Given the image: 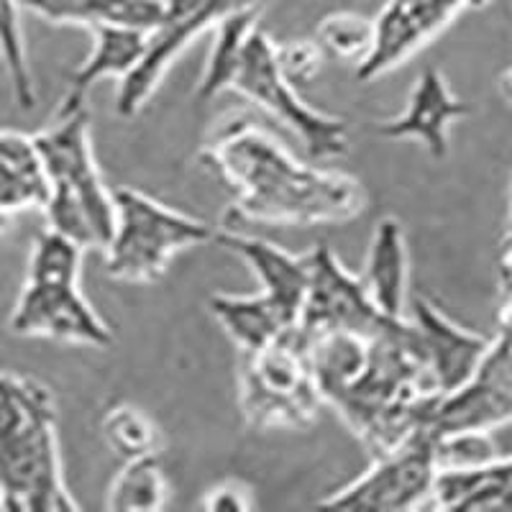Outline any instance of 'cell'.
<instances>
[{"instance_id": "cell-1", "label": "cell", "mask_w": 512, "mask_h": 512, "mask_svg": "<svg viewBox=\"0 0 512 512\" xmlns=\"http://www.w3.org/2000/svg\"><path fill=\"white\" fill-rule=\"evenodd\" d=\"M310 344L320 400L341 415L372 459L425 428L443 397L413 320L395 318L372 336L328 333Z\"/></svg>"}, {"instance_id": "cell-2", "label": "cell", "mask_w": 512, "mask_h": 512, "mask_svg": "<svg viewBox=\"0 0 512 512\" xmlns=\"http://www.w3.org/2000/svg\"><path fill=\"white\" fill-rule=\"evenodd\" d=\"M200 162L233 192V213L241 221L328 226L354 221L367 208L356 177L300 162L246 116L221 121L200 149Z\"/></svg>"}, {"instance_id": "cell-3", "label": "cell", "mask_w": 512, "mask_h": 512, "mask_svg": "<svg viewBox=\"0 0 512 512\" xmlns=\"http://www.w3.org/2000/svg\"><path fill=\"white\" fill-rule=\"evenodd\" d=\"M0 510H77L64 484L52 392L16 372H0Z\"/></svg>"}, {"instance_id": "cell-4", "label": "cell", "mask_w": 512, "mask_h": 512, "mask_svg": "<svg viewBox=\"0 0 512 512\" xmlns=\"http://www.w3.org/2000/svg\"><path fill=\"white\" fill-rule=\"evenodd\" d=\"M44 175V216L52 231L82 249H103L113 231V192L105 187L90 136L88 103H59L52 121L34 134Z\"/></svg>"}, {"instance_id": "cell-5", "label": "cell", "mask_w": 512, "mask_h": 512, "mask_svg": "<svg viewBox=\"0 0 512 512\" xmlns=\"http://www.w3.org/2000/svg\"><path fill=\"white\" fill-rule=\"evenodd\" d=\"M82 249L62 233H39L29 256L24 290L11 313V331L26 338L108 349L113 333L80 290Z\"/></svg>"}, {"instance_id": "cell-6", "label": "cell", "mask_w": 512, "mask_h": 512, "mask_svg": "<svg viewBox=\"0 0 512 512\" xmlns=\"http://www.w3.org/2000/svg\"><path fill=\"white\" fill-rule=\"evenodd\" d=\"M213 244L231 251L251 267L262 290L256 295H213L208 308L233 344L254 351L287 328L297 326L308 290V256H295L267 239L221 228Z\"/></svg>"}, {"instance_id": "cell-7", "label": "cell", "mask_w": 512, "mask_h": 512, "mask_svg": "<svg viewBox=\"0 0 512 512\" xmlns=\"http://www.w3.org/2000/svg\"><path fill=\"white\" fill-rule=\"evenodd\" d=\"M213 241V228L159 203L152 195L118 187L113 190V231L103 246L105 274L126 285L162 280L172 256Z\"/></svg>"}, {"instance_id": "cell-8", "label": "cell", "mask_w": 512, "mask_h": 512, "mask_svg": "<svg viewBox=\"0 0 512 512\" xmlns=\"http://www.w3.org/2000/svg\"><path fill=\"white\" fill-rule=\"evenodd\" d=\"M241 413L259 431H303L318 418L323 400L313 372V344L292 326L269 344L244 351Z\"/></svg>"}, {"instance_id": "cell-9", "label": "cell", "mask_w": 512, "mask_h": 512, "mask_svg": "<svg viewBox=\"0 0 512 512\" xmlns=\"http://www.w3.org/2000/svg\"><path fill=\"white\" fill-rule=\"evenodd\" d=\"M228 90L256 103L282 126L290 128L303 141V149L313 162H331L346 154L349 126L344 118L315 111L313 105L300 98L297 85L282 75L277 64V44L259 26L246 39Z\"/></svg>"}, {"instance_id": "cell-10", "label": "cell", "mask_w": 512, "mask_h": 512, "mask_svg": "<svg viewBox=\"0 0 512 512\" xmlns=\"http://www.w3.org/2000/svg\"><path fill=\"white\" fill-rule=\"evenodd\" d=\"M267 0H162V13L152 31H146V49L141 62L121 80L116 111L123 118L141 113L157 93L172 62L208 29H216L223 18L241 11H262Z\"/></svg>"}, {"instance_id": "cell-11", "label": "cell", "mask_w": 512, "mask_h": 512, "mask_svg": "<svg viewBox=\"0 0 512 512\" xmlns=\"http://www.w3.org/2000/svg\"><path fill=\"white\" fill-rule=\"evenodd\" d=\"M441 474L438 443L420 428L397 448L374 456L367 472L318 502L331 510H418L433 497Z\"/></svg>"}, {"instance_id": "cell-12", "label": "cell", "mask_w": 512, "mask_h": 512, "mask_svg": "<svg viewBox=\"0 0 512 512\" xmlns=\"http://www.w3.org/2000/svg\"><path fill=\"white\" fill-rule=\"evenodd\" d=\"M305 256H308V290L297 326L310 341L328 333L372 336L395 320L372 303L361 277L351 274L341 264L331 246L320 244Z\"/></svg>"}, {"instance_id": "cell-13", "label": "cell", "mask_w": 512, "mask_h": 512, "mask_svg": "<svg viewBox=\"0 0 512 512\" xmlns=\"http://www.w3.org/2000/svg\"><path fill=\"white\" fill-rule=\"evenodd\" d=\"M489 0H387L374 18V44L356 67L361 82H372L408 62L436 39L456 16L487 6Z\"/></svg>"}, {"instance_id": "cell-14", "label": "cell", "mask_w": 512, "mask_h": 512, "mask_svg": "<svg viewBox=\"0 0 512 512\" xmlns=\"http://www.w3.org/2000/svg\"><path fill=\"white\" fill-rule=\"evenodd\" d=\"M410 320L441 395L459 390L461 384L474 377L492 341L451 323L431 303H425L423 297L413 303Z\"/></svg>"}, {"instance_id": "cell-15", "label": "cell", "mask_w": 512, "mask_h": 512, "mask_svg": "<svg viewBox=\"0 0 512 512\" xmlns=\"http://www.w3.org/2000/svg\"><path fill=\"white\" fill-rule=\"evenodd\" d=\"M466 113L469 108L448 90L446 77L431 67L415 80L408 108L400 116L379 123L377 134L390 141L415 139L431 152L433 159H443L448 154L451 123Z\"/></svg>"}, {"instance_id": "cell-16", "label": "cell", "mask_w": 512, "mask_h": 512, "mask_svg": "<svg viewBox=\"0 0 512 512\" xmlns=\"http://www.w3.org/2000/svg\"><path fill=\"white\" fill-rule=\"evenodd\" d=\"M431 502L441 510H512V456L443 469Z\"/></svg>"}, {"instance_id": "cell-17", "label": "cell", "mask_w": 512, "mask_h": 512, "mask_svg": "<svg viewBox=\"0 0 512 512\" xmlns=\"http://www.w3.org/2000/svg\"><path fill=\"white\" fill-rule=\"evenodd\" d=\"M18 8L31 11L57 26H126L152 31L162 13V0H16Z\"/></svg>"}, {"instance_id": "cell-18", "label": "cell", "mask_w": 512, "mask_h": 512, "mask_svg": "<svg viewBox=\"0 0 512 512\" xmlns=\"http://www.w3.org/2000/svg\"><path fill=\"white\" fill-rule=\"evenodd\" d=\"M361 282L384 315L402 318L408 290V246L397 218H382L374 228Z\"/></svg>"}, {"instance_id": "cell-19", "label": "cell", "mask_w": 512, "mask_h": 512, "mask_svg": "<svg viewBox=\"0 0 512 512\" xmlns=\"http://www.w3.org/2000/svg\"><path fill=\"white\" fill-rule=\"evenodd\" d=\"M47 175L34 136L0 131V216L44 208Z\"/></svg>"}, {"instance_id": "cell-20", "label": "cell", "mask_w": 512, "mask_h": 512, "mask_svg": "<svg viewBox=\"0 0 512 512\" xmlns=\"http://www.w3.org/2000/svg\"><path fill=\"white\" fill-rule=\"evenodd\" d=\"M93 36V52L72 72L64 100L88 103L93 85L108 77H118L121 82L144 57L146 31L126 29V26H100V29H93Z\"/></svg>"}, {"instance_id": "cell-21", "label": "cell", "mask_w": 512, "mask_h": 512, "mask_svg": "<svg viewBox=\"0 0 512 512\" xmlns=\"http://www.w3.org/2000/svg\"><path fill=\"white\" fill-rule=\"evenodd\" d=\"M259 11H241L223 18L221 24L213 29V47H210L208 59H205L203 77L198 82V100H210L216 95L228 93L233 70L239 64L244 44L251 31L256 29Z\"/></svg>"}, {"instance_id": "cell-22", "label": "cell", "mask_w": 512, "mask_h": 512, "mask_svg": "<svg viewBox=\"0 0 512 512\" xmlns=\"http://www.w3.org/2000/svg\"><path fill=\"white\" fill-rule=\"evenodd\" d=\"M169 482L159 456L126 459L121 472L108 487L105 505L118 512H157L167 505Z\"/></svg>"}, {"instance_id": "cell-23", "label": "cell", "mask_w": 512, "mask_h": 512, "mask_svg": "<svg viewBox=\"0 0 512 512\" xmlns=\"http://www.w3.org/2000/svg\"><path fill=\"white\" fill-rule=\"evenodd\" d=\"M315 44L326 57L359 67L374 44V21L359 13H331L318 24Z\"/></svg>"}, {"instance_id": "cell-24", "label": "cell", "mask_w": 512, "mask_h": 512, "mask_svg": "<svg viewBox=\"0 0 512 512\" xmlns=\"http://www.w3.org/2000/svg\"><path fill=\"white\" fill-rule=\"evenodd\" d=\"M103 438L111 451L123 459L159 454V431L144 410L134 405H116L103 418Z\"/></svg>"}, {"instance_id": "cell-25", "label": "cell", "mask_w": 512, "mask_h": 512, "mask_svg": "<svg viewBox=\"0 0 512 512\" xmlns=\"http://www.w3.org/2000/svg\"><path fill=\"white\" fill-rule=\"evenodd\" d=\"M18 11L21 8L16 0H0V59L6 64L18 105L29 111L36 103V90L34 80H31L29 59H26L24 31L18 21Z\"/></svg>"}, {"instance_id": "cell-26", "label": "cell", "mask_w": 512, "mask_h": 512, "mask_svg": "<svg viewBox=\"0 0 512 512\" xmlns=\"http://www.w3.org/2000/svg\"><path fill=\"white\" fill-rule=\"evenodd\" d=\"M323 59H326V54L320 52L315 39H295L287 41V44H277V64H280L282 75L297 88L318 77Z\"/></svg>"}, {"instance_id": "cell-27", "label": "cell", "mask_w": 512, "mask_h": 512, "mask_svg": "<svg viewBox=\"0 0 512 512\" xmlns=\"http://www.w3.org/2000/svg\"><path fill=\"white\" fill-rule=\"evenodd\" d=\"M254 500H251L249 487H244L241 482H223L210 487L205 492L200 507L210 512H246L251 510Z\"/></svg>"}, {"instance_id": "cell-28", "label": "cell", "mask_w": 512, "mask_h": 512, "mask_svg": "<svg viewBox=\"0 0 512 512\" xmlns=\"http://www.w3.org/2000/svg\"><path fill=\"white\" fill-rule=\"evenodd\" d=\"M502 280H505L507 292L512 295V221H510V231H507L505 256H502Z\"/></svg>"}, {"instance_id": "cell-29", "label": "cell", "mask_w": 512, "mask_h": 512, "mask_svg": "<svg viewBox=\"0 0 512 512\" xmlns=\"http://www.w3.org/2000/svg\"><path fill=\"white\" fill-rule=\"evenodd\" d=\"M502 85H505L507 95H510V100H512V70L507 72V75H505V82H502Z\"/></svg>"}]
</instances>
